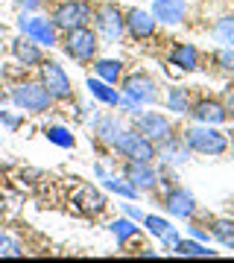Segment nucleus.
<instances>
[{"mask_svg": "<svg viewBox=\"0 0 234 263\" xmlns=\"http://www.w3.org/2000/svg\"><path fill=\"white\" fill-rule=\"evenodd\" d=\"M91 24L97 29L100 41H105V44H117V41L126 38V9L117 6L114 0H103V3L94 6Z\"/></svg>", "mask_w": 234, "mask_h": 263, "instance_id": "f257e3e1", "label": "nucleus"}, {"mask_svg": "<svg viewBox=\"0 0 234 263\" xmlns=\"http://www.w3.org/2000/svg\"><path fill=\"white\" fill-rule=\"evenodd\" d=\"M59 44L65 50V56H70L74 62L79 65H91L94 59L100 56V35H97V29L91 27H76V29H67L59 35Z\"/></svg>", "mask_w": 234, "mask_h": 263, "instance_id": "f03ea898", "label": "nucleus"}, {"mask_svg": "<svg viewBox=\"0 0 234 263\" xmlns=\"http://www.w3.org/2000/svg\"><path fill=\"white\" fill-rule=\"evenodd\" d=\"M182 138L190 146V152H199V155H225L231 146L225 132H220L217 126H205V123L182 129Z\"/></svg>", "mask_w": 234, "mask_h": 263, "instance_id": "7ed1b4c3", "label": "nucleus"}, {"mask_svg": "<svg viewBox=\"0 0 234 263\" xmlns=\"http://www.w3.org/2000/svg\"><path fill=\"white\" fill-rule=\"evenodd\" d=\"M120 94L143 108V105H155L161 100V85L150 70H132V73H123Z\"/></svg>", "mask_w": 234, "mask_h": 263, "instance_id": "20e7f679", "label": "nucleus"}, {"mask_svg": "<svg viewBox=\"0 0 234 263\" xmlns=\"http://www.w3.org/2000/svg\"><path fill=\"white\" fill-rule=\"evenodd\" d=\"M94 6H97L94 0H59L50 12V21L56 24L59 32H67V29L76 27H91Z\"/></svg>", "mask_w": 234, "mask_h": 263, "instance_id": "39448f33", "label": "nucleus"}, {"mask_svg": "<svg viewBox=\"0 0 234 263\" xmlns=\"http://www.w3.org/2000/svg\"><path fill=\"white\" fill-rule=\"evenodd\" d=\"M38 82L47 88V94L53 97V103H74V82L56 59H44L38 65Z\"/></svg>", "mask_w": 234, "mask_h": 263, "instance_id": "423d86ee", "label": "nucleus"}, {"mask_svg": "<svg viewBox=\"0 0 234 263\" xmlns=\"http://www.w3.org/2000/svg\"><path fill=\"white\" fill-rule=\"evenodd\" d=\"M112 149L126 161H155L158 158V143H152L135 126L132 129H120V135H117V141H114Z\"/></svg>", "mask_w": 234, "mask_h": 263, "instance_id": "0eeeda50", "label": "nucleus"}, {"mask_svg": "<svg viewBox=\"0 0 234 263\" xmlns=\"http://www.w3.org/2000/svg\"><path fill=\"white\" fill-rule=\"evenodd\" d=\"M9 100H12L15 108H21V111H27V114H44V111L53 108V97L47 94V88L38 82V79L12 85Z\"/></svg>", "mask_w": 234, "mask_h": 263, "instance_id": "6e6552de", "label": "nucleus"}, {"mask_svg": "<svg viewBox=\"0 0 234 263\" xmlns=\"http://www.w3.org/2000/svg\"><path fill=\"white\" fill-rule=\"evenodd\" d=\"M18 29L24 35H29L32 41H38L41 47H56L59 44V32L56 24L47 18V15H35V12H21L18 18Z\"/></svg>", "mask_w": 234, "mask_h": 263, "instance_id": "1a4fd4ad", "label": "nucleus"}, {"mask_svg": "<svg viewBox=\"0 0 234 263\" xmlns=\"http://www.w3.org/2000/svg\"><path fill=\"white\" fill-rule=\"evenodd\" d=\"M123 179L129 181L140 196V193H155V190H158L161 173L155 170L152 161H126V164H123Z\"/></svg>", "mask_w": 234, "mask_h": 263, "instance_id": "9d476101", "label": "nucleus"}, {"mask_svg": "<svg viewBox=\"0 0 234 263\" xmlns=\"http://www.w3.org/2000/svg\"><path fill=\"white\" fill-rule=\"evenodd\" d=\"M161 205H164V211H167L170 216H178V219H190V216H196V211H199L196 196L187 187H182V184H173V187L164 190Z\"/></svg>", "mask_w": 234, "mask_h": 263, "instance_id": "9b49d317", "label": "nucleus"}, {"mask_svg": "<svg viewBox=\"0 0 234 263\" xmlns=\"http://www.w3.org/2000/svg\"><path fill=\"white\" fill-rule=\"evenodd\" d=\"M135 129H138L140 135H147L152 143H161L176 132V126H173V120L164 117L161 111H140V114H135Z\"/></svg>", "mask_w": 234, "mask_h": 263, "instance_id": "f8f14e48", "label": "nucleus"}, {"mask_svg": "<svg viewBox=\"0 0 234 263\" xmlns=\"http://www.w3.org/2000/svg\"><path fill=\"white\" fill-rule=\"evenodd\" d=\"M155 27H158V21L152 18V12L140 9V6L126 9V38H132V41H150L155 35Z\"/></svg>", "mask_w": 234, "mask_h": 263, "instance_id": "ddd939ff", "label": "nucleus"}, {"mask_svg": "<svg viewBox=\"0 0 234 263\" xmlns=\"http://www.w3.org/2000/svg\"><path fill=\"white\" fill-rule=\"evenodd\" d=\"M187 114L196 123H205V126H223V123H228V111L223 108V103L217 97H199V100H193Z\"/></svg>", "mask_w": 234, "mask_h": 263, "instance_id": "4468645a", "label": "nucleus"}, {"mask_svg": "<svg viewBox=\"0 0 234 263\" xmlns=\"http://www.w3.org/2000/svg\"><path fill=\"white\" fill-rule=\"evenodd\" d=\"M167 62L176 65L178 70H185V73H196L199 67H202V53H199V47L190 44V41H176L173 50L167 53Z\"/></svg>", "mask_w": 234, "mask_h": 263, "instance_id": "2eb2a0df", "label": "nucleus"}, {"mask_svg": "<svg viewBox=\"0 0 234 263\" xmlns=\"http://www.w3.org/2000/svg\"><path fill=\"white\" fill-rule=\"evenodd\" d=\"M12 56H15V62H18L21 67H38L47 59L41 44L32 41L29 35H24V32H21L18 38H12Z\"/></svg>", "mask_w": 234, "mask_h": 263, "instance_id": "dca6fc26", "label": "nucleus"}, {"mask_svg": "<svg viewBox=\"0 0 234 263\" xmlns=\"http://www.w3.org/2000/svg\"><path fill=\"white\" fill-rule=\"evenodd\" d=\"M158 158L161 164H167V167H182V164H187L190 161V146L185 143V138H182V132H173L167 141L158 143Z\"/></svg>", "mask_w": 234, "mask_h": 263, "instance_id": "f3484780", "label": "nucleus"}, {"mask_svg": "<svg viewBox=\"0 0 234 263\" xmlns=\"http://www.w3.org/2000/svg\"><path fill=\"white\" fill-rule=\"evenodd\" d=\"M70 205H74L79 214H85V216H100L105 208H109V199H105L97 187L82 184V187L76 190V196L70 199Z\"/></svg>", "mask_w": 234, "mask_h": 263, "instance_id": "a211bd4d", "label": "nucleus"}, {"mask_svg": "<svg viewBox=\"0 0 234 263\" xmlns=\"http://www.w3.org/2000/svg\"><path fill=\"white\" fill-rule=\"evenodd\" d=\"M120 129H123V126H120V117H117V114H97V117H94L91 141L100 143V146H114Z\"/></svg>", "mask_w": 234, "mask_h": 263, "instance_id": "6ab92c4d", "label": "nucleus"}, {"mask_svg": "<svg viewBox=\"0 0 234 263\" xmlns=\"http://www.w3.org/2000/svg\"><path fill=\"white\" fill-rule=\"evenodd\" d=\"M152 18L158 24H182L187 18V0H152Z\"/></svg>", "mask_w": 234, "mask_h": 263, "instance_id": "aec40b11", "label": "nucleus"}, {"mask_svg": "<svg viewBox=\"0 0 234 263\" xmlns=\"http://www.w3.org/2000/svg\"><path fill=\"white\" fill-rule=\"evenodd\" d=\"M85 85H88V94H91L97 103L109 105V108H120L123 94L117 91V88H112L105 79H100V76H88V82H85Z\"/></svg>", "mask_w": 234, "mask_h": 263, "instance_id": "412c9836", "label": "nucleus"}, {"mask_svg": "<svg viewBox=\"0 0 234 263\" xmlns=\"http://www.w3.org/2000/svg\"><path fill=\"white\" fill-rule=\"evenodd\" d=\"M94 73L100 76V79H105L109 85H120L123 73H126V65H123L120 59H94Z\"/></svg>", "mask_w": 234, "mask_h": 263, "instance_id": "4be33fe9", "label": "nucleus"}, {"mask_svg": "<svg viewBox=\"0 0 234 263\" xmlns=\"http://www.w3.org/2000/svg\"><path fill=\"white\" fill-rule=\"evenodd\" d=\"M164 103H167V111L187 114L190 111V105H193V91H190L187 85H173V88H167Z\"/></svg>", "mask_w": 234, "mask_h": 263, "instance_id": "5701e85b", "label": "nucleus"}, {"mask_svg": "<svg viewBox=\"0 0 234 263\" xmlns=\"http://www.w3.org/2000/svg\"><path fill=\"white\" fill-rule=\"evenodd\" d=\"M211 38H214L220 47H234V15L217 18L214 27H211Z\"/></svg>", "mask_w": 234, "mask_h": 263, "instance_id": "b1692460", "label": "nucleus"}, {"mask_svg": "<svg viewBox=\"0 0 234 263\" xmlns=\"http://www.w3.org/2000/svg\"><path fill=\"white\" fill-rule=\"evenodd\" d=\"M208 234L214 237L220 246L234 249V219H211L208 222Z\"/></svg>", "mask_w": 234, "mask_h": 263, "instance_id": "393cba45", "label": "nucleus"}, {"mask_svg": "<svg viewBox=\"0 0 234 263\" xmlns=\"http://www.w3.org/2000/svg\"><path fill=\"white\" fill-rule=\"evenodd\" d=\"M94 176H100L105 187L114 190L117 196H126V199H135V196H138V190L132 187L129 181H126V179H117V176H109V173H105L103 167H94Z\"/></svg>", "mask_w": 234, "mask_h": 263, "instance_id": "a878e982", "label": "nucleus"}, {"mask_svg": "<svg viewBox=\"0 0 234 263\" xmlns=\"http://www.w3.org/2000/svg\"><path fill=\"white\" fill-rule=\"evenodd\" d=\"M44 138L50 143H56V146H62V149H74L76 146V138H74V132L65 129V126H47L44 129Z\"/></svg>", "mask_w": 234, "mask_h": 263, "instance_id": "bb28decb", "label": "nucleus"}, {"mask_svg": "<svg viewBox=\"0 0 234 263\" xmlns=\"http://www.w3.org/2000/svg\"><path fill=\"white\" fill-rule=\"evenodd\" d=\"M173 252L182 254V257H214V254H217V252H211L208 246L193 243V240H178V243L173 246Z\"/></svg>", "mask_w": 234, "mask_h": 263, "instance_id": "cd10ccee", "label": "nucleus"}, {"mask_svg": "<svg viewBox=\"0 0 234 263\" xmlns=\"http://www.w3.org/2000/svg\"><path fill=\"white\" fill-rule=\"evenodd\" d=\"M109 231L117 237V243H120V246H126L132 237L140 234V228H135V222H129V219H114L112 226H109Z\"/></svg>", "mask_w": 234, "mask_h": 263, "instance_id": "c85d7f7f", "label": "nucleus"}, {"mask_svg": "<svg viewBox=\"0 0 234 263\" xmlns=\"http://www.w3.org/2000/svg\"><path fill=\"white\" fill-rule=\"evenodd\" d=\"M211 62H214L217 73H234V47L217 50L214 56H211Z\"/></svg>", "mask_w": 234, "mask_h": 263, "instance_id": "c756f323", "label": "nucleus"}, {"mask_svg": "<svg viewBox=\"0 0 234 263\" xmlns=\"http://www.w3.org/2000/svg\"><path fill=\"white\" fill-rule=\"evenodd\" d=\"M143 226L150 228V234H152V237H158V240L167 234L170 228H173L167 219H164V216H155V214H147V216H143Z\"/></svg>", "mask_w": 234, "mask_h": 263, "instance_id": "7c9ffc66", "label": "nucleus"}, {"mask_svg": "<svg viewBox=\"0 0 234 263\" xmlns=\"http://www.w3.org/2000/svg\"><path fill=\"white\" fill-rule=\"evenodd\" d=\"M24 254V246L9 234H0V257H21Z\"/></svg>", "mask_w": 234, "mask_h": 263, "instance_id": "2f4dec72", "label": "nucleus"}, {"mask_svg": "<svg viewBox=\"0 0 234 263\" xmlns=\"http://www.w3.org/2000/svg\"><path fill=\"white\" fill-rule=\"evenodd\" d=\"M220 103H223V108L228 111V120H234V79L225 82L223 94H220Z\"/></svg>", "mask_w": 234, "mask_h": 263, "instance_id": "473e14b6", "label": "nucleus"}, {"mask_svg": "<svg viewBox=\"0 0 234 263\" xmlns=\"http://www.w3.org/2000/svg\"><path fill=\"white\" fill-rule=\"evenodd\" d=\"M15 6H18L21 12H38L44 6V0H15Z\"/></svg>", "mask_w": 234, "mask_h": 263, "instance_id": "72a5a7b5", "label": "nucleus"}, {"mask_svg": "<svg viewBox=\"0 0 234 263\" xmlns=\"http://www.w3.org/2000/svg\"><path fill=\"white\" fill-rule=\"evenodd\" d=\"M0 123H3V126H9V129H18V126H21V117H12L9 111H0Z\"/></svg>", "mask_w": 234, "mask_h": 263, "instance_id": "f704fd0d", "label": "nucleus"}, {"mask_svg": "<svg viewBox=\"0 0 234 263\" xmlns=\"http://www.w3.org/2000/svg\"><path fill=\"white\" fill-rule=\"evenodd\" d=\"M178 240H182V237H178V231H176V228H170L167 234L161 237V243L167 246V249H173V246H176V243H178Z\"/></svg>", "mask_w": 234, "mask_h": 263, "instance_id": "c9c22d12", "label": "nucleus"}, {"mask_svg": "<svg viewBox=\"0 0 234 263\" xmlns=\"http://www.w3.org/2000/svg\"><path fill=\"white\" fill-rule=\"evenodd\" d=\"M123 211H126V214H129L132 219H140V222H143V216H147V214H140V211H138L135 205H123Z\"/></svg>", "mask_w": 234, "mask_h": 263, "instance_id": "e433bc0d", "label": "nucleus"}, {"mask_svg": "<svg viewBox=\"0 0 234 263\" xmlns=\"http://www.w3.org/2000/svg\"><path fill=\"white\" fill-rule=\"evenodd\" d=\"M140 254H143V257H158V252H155V249H140Z\"/></svg>", "mask_w": 234, "mask_h": 263, "instance_id": "4c0bfd02", "label": "nucleus"}, {"mask_svg": "<svg viewBox=\"0 0 234 263\" xmlns=\"http://www.w3.org/2000/svg\"><path fill=\"white\" fill-rule=\"evenodd\" d=\"M3 184H6V176H3V170H0V193H3Z\"/></svg>", "mask_w": 234, "mask_h": 263, "instance_id": "58836bf2", "label": "nucleus"}, {"mask_svg": "<svg viewBox=\"0 0 234 263\" xmlns=\"http://www.w3.org/2000/svg\"><path fill=\"white\" fill-rule=\"evenodd\" d=\"M228 149H231V152H234V141H231V146H228Z\"/></svg>", "mask_w": 234, "mask_h": 263, "instance_id": "ea45409f", "label": "nucleus"}]
</instances>
